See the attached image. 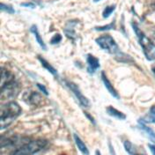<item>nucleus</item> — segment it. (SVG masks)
Returning <instances> with one entry per match:
<instances>
[{
	"label": "nucleus",
	"instance_id": "f257e3e1",
	"mask_svg": "<svg viewBox=\"0 0 155 155\" xmlns=\"http://www.w3.org/2000/svg\"><path fill=\"white\" fill-rule=\"evenodd\" d=\"M21 107L15 101H10L1 107L0 125L1 130L5 129L20 115Z\"/></svg>",
	"mask_w": 155,
	"mask_h": 155
},
{
	"label": "nucleus",
	"instance_id": "f03ea898",
	"mask_svg": "<svg viewBox=\"0 0 155 155\" xmlns=\"http://www.w3.org/2000/svg\"><path fill=\"white\" fill-rule=\"evenodd\" d=\"M132 27L146 59L149 61L155 60V44L153 41L145 35L136 23H132Z\"/></svg>",
	"mask_w": 155,
	"mask_h": 155
},
{
	"label": "nucleus",
	"instance_id": "7ed1b4c3",
	"mask_svg": "<svg viewBox=\"0 0 155 155\" xmlns=\"http://www.w3.org/2000/svg\"><path fill=\"white\" fill-rule=\"evenodd\" d=\"M47 145L48 142L43 139L27 141L26 143L22 144L19 148H17L12 155H34L42 151Z\"/></svg>",
	"mask_w": 155,
	"mask_h": 155
},
{
	"label": "nucleus",
	"instance_id": "20e7f679",
	"mask_svg": "<svg viewBox=\"0 0 155 155\" xmlns=\"http://www.w3.org/2000/svg\"><path fill=\"white\" fill-rule=\"evenodd\" d=\"M95 41L102 49H104L105 51H107L109 54L115 55L116 58L123 53L120 51V48L118 47L116 41L109 35H102V36L99 37L95 40Z\"/></svg>",
	"mask_w": 155,
	"mask_h": 155
},
{
	"label": "nucleus",
	"instance_id": "39448f33",
	"mask_svg": "<svg viewBox=\"0 0 155 155\" xmlns=\"http://www.w3.org/2000/svg\"><path fill=\"white\" fill-rule=\"evenodd\" d=\"M19 91V85L15 79H12L1 86V98L3 100L15 97Z\"/></svg>",
	"mask_w": 155,
	"mask_h": 155
},
{
	"label": "nucleus",
	"instance_id": "423d86ee",
	"mask_svg": "<svg viewBox=\"0 0 155 155\" xmlns=\"http://www.w3.org/2000/svg\"><path fill=\"white\" fill-rule=\"evenodd\" d=\"M65 83H66V86L71 89V91L74 94V95L78 100L80 105L83 107H89L90 102H89L88 99L86 96L83 95V94L81 93V91L79 90V88H78L77 85L72 83V82H70V81H66Z\"/></svg>",
	"mask_w": 155,
	"mask_h": 155
},
{
	"label": "nucleus",
	"instance_id": "0eeeda50",
	"mask_svg": "<svg viewBox=\"0 0 155 155\" xmlns=\"http://www.w3.org/2000/svg\"><path fill=\"white\" fill-rule=\"evenodd\" d=\"M24 101L30 105L39 106L42 102V97L36 92H29L25 94Z\"/></svg>",
	"mask_w": 155,
	"mask_h": 155
},
{
	"label": "nucleus",
	"instance_id": "6e6552de",
	"mask_svg": "<svg viewBox=\"0 0 155 155\" xmlns=\"http://www.w3.org/2000/svg\"><path fill=\"white\" fill-rule=\"evenodd\" d=\"M124 145L126 152L130 155H147L145 153V151L143 149H141L142 147L133 145L131 142H130L128 140H126L124 143Z\"/></svg>",
	"mask_w": 155,
	"mask_h": 155
},
{
	"label": "nucleus",
	"instance_id": "1a4fd4ad",
	"mask_svg": "<svg viewBox=\"0 0 155 155\" xmlns=\"http://www.w3.org/2000/svg\"><path fill=\"white\" fill-rule=\"evenodd\" d=\"M87 71L89 73L93 74L97 70L100 68V61L94 56L89 54L87 57Z\"/></svg>",
	"mask_w": 155,
	"mask_h": 155
},
{
	"label": "nucleus",
	"instance_id": "9d476101",
	"mask_svg": "<svg viewBox=\"0 0 155 155\" xmlns=\"http://www.w3.org/2000/svg\"><path fill=\"white\" fill-rule=\"evenodd\" d=\"M101 78H102V81L104 83V86L107 88V90L108 91V93L112 95L113 97H115L116 99H119V94L118 93L116 92V90L115 89V87H113V85L111 84V82L109 81V79L107 78L106 76V74L104 72H101Z\"/></svg>",
	"mask_w": 155,
	"mask_h": 155
},
{
	"label": "nucleus",
	"instance_id": "9b49d317",
	"mask_svg": "<svg viewBox=\"0 0 155 155\" xmlns=\"http://www.w3.org/2000/svg\"><path fill=\"white\" fill-rule=\"evenodd\" d=\"M77 25L76 22L73 21H69L67 23V25L64 28V34L66 35V36L71 39L76 38V33H75V29L74 27Z\"/></svg>",
	"mask_w": 155,
	"mask_h": 155
},
{
	"label": "nucleus",
	"instance_id": "f8f14e48",
	"mask_svg": "<svg viewBox=\"0 0 155 155\" xmlns=\"http://www.w3.org/2000/svg\"><path fill=\"white\" fill-rule=\"evenodd\" d=\"M30 31L35 35V40H36V41L38 42L39 45L42 48V49L46 50V49H47V47H46V45H45V43H44V41H43L42 38H41V35H40V33H39L37 27H36L35 25H33V26L31 27V28H30Z\"/></svg>",
	"mask_w": 155,
	"mask_h": 155
},
{
	"label": "nucleus",
	"instance_id": "ddd939ff",
	"mask_svg": "<svg viewBox=\"0 0 155 155\" xmlns=\"http://www.w3.org/2000/svg\"><path fill=\"white\" fill-rule=\"evenodd\" d=\"M74 139H75V143L77 145L78 150L85 155H89V151L87 149V145H85V143L81 140V138L77 135V134H74Z\"/></svg>",
	"mask_w": 155,
	"mask_h": 155
},
{
	"label": "nucleus",
	"instance_id": "4468645a",
	"mask_svg": "<svg viewBox=\"0 0 155 155\" xmlns=\"http://www.w3.org/2000/svg\"><path fill=\"white\" fill-rule=\"evenodd\" d=\"M107 114H108L109 116H113V117H116V118L119 119V120H124V119H125L126 118V116L124 113L120 112L119 110H117L116 108L113 107H108L107 108Z\"/></svg>",
	"mask_w": 155,
	"mask_h": 155
},
{
	"label": "nucleus",
	"instance_id": "2eb2a0df",
	"mask_svg": "<svg viewBox=\"0 0 155 155\" xmlns=\"http://www.w3.org/2000/svg\"><path fill=\"white\" fill-rule=\"evenodd\" d=\"M12 79H14V76L9 71L3 68L2 69V74H1V86L5 85V83L9 82Z\"/></svg>",
	"mask_w": 155,
	"mask_h": 155
},
{
	"label": "nucleus",
	"instance_id": "dca6fc26",
	"mask_svg": "<svg viewBox=\"0 0 155 155\" xmlns=\"http://www.w3.org/2000/svg\"><path fill=\"white\" fill-rule=\"evenodd\" d=\"M38 59L40 60V62L41 63V65L45 68L48 72H50V73H51L52 75H54V76H58V71H57V70L53 67L51 64H49L48 62H47L44 58H41V57H39Z\"/></svg>",
	"mask_w": 155,
	"mask_h": 155
},
{
	"label": "nucleus",
	"instance_id": "f3484780",
	"mask_svg": "<svg viewBox=\"0 0 155 155\" xmlns=\"http://www.w3.org/2000/svg\"><path fill=\"white\" fill-rule=\"evenodd\" d=\"M140 128L145 131V133H147V135L149 136V137L151 138V140L153 141V142H154L155 143V132L151 129V128H149V127H147V126L144 124L143 123H140Z\"/></svg>",
	"mask_w": 155,
	"mask_h": 155
},
{
	"label": "nucleus",
	"instance_id": "a211bd4d",
	"mask_svg": "<svg viewBox=\"0 0 155 155\" xmlns=\"http://www.w3.org/2000/svg\"><path fill=\"white\" fill-rule=\"evenodd\" d=\"M115 9H116V5H108V6H107L106 8L103 10V12H102V16H103V18H104V19L108 18V17L111 15V13L115 11Z\"/></svg>",
	"mask_w": 155,
	"mask_h": 155
},
{
	"label": "nucleus",
	"instance_id": "6ab92c4d",
	"mask_svg": "<svg viewBox=\"0 0 155 155\" xmlns=\"http://www.w3.org/2000/svg\"><path fill=\"white\" fill-rule=\"evenodd\" d=\"M1 10L3 11V12H8V13H14L15 12V10L13 9L12 6H10V5H5V4H1Z\"/></svg>",
	"mask_w": 155,
	"mask_h": 155
},
{
	"label": "nucleus",
	"instance_id": "aec40b11",
	"mask_svg": "<svg viewBox=\"0 0 155 155\" xmlns=\"http://www.w3.org/2000/svg\"><path fill=\"white\" fill-rule=\"evenodd\" d=\"M116 28V24H115V22L113 23H110V24H108V25H107V26H102V27H98L96 28V30L98 31H105V30H109V29H112V28Z\"/></svg>",
	"mask_w": 155,
	"mask_h": 155
},
{
	"label": "nucleus",
	"instance_id": "412c9836",
	"mask_svg": "<svg viewBox=\"0 0 155 155\" xmlns=\"http://www.w3.org/2000/svg\"><path fill=\"white\" fill-rule=\"evenodd\" d=\"M61 40H62L61 35L60 34H56L50 40V43L51 44H57V43H59L61 41Z\"/></svg>",
	"mask_w": 155,
	"mask_h": 155
},
{
	"label": "nucleus",
	"instance_id": "4be33fe9",
	"mask_svg": "<svg viewBox=\"0 0 155 155\" xmlns=\"http://www.w3.org/2000/svg\"><path fill=\"white\" fill-rule=\"evenodd\" d=\"M37 87H38V88L44 94H46V95H48V91H47V89H46V87H44L43 85H41V84H37Z\"/></svg>",
	"mask_w": 155,
	"mask_h": 155
},
{
	"label": "nucleus",
	"instance_id": "5701e85b",
	"mask_svg": "<svg viewBox=\"0 0 155 155\" xmlns=\"http://www.w3.org/2000/svg\"><path fill=\"white\" fill-rule=\"evenodd\" d=\"M21 5H22V6H26V7H30V8H35V7H36V5H35V3H31V2H29V3H22Z\"/></svg>",
	"mask_w": 155,
	"mask_h": 155
},
{
	"label": "nucleus",
	"instance_id": "b1692460",
	"mask_svg": "<svg viewBox=\"0 0 155 155\" xmlns=\"http://www.w3.org/2000/svg\"><path fill=\"white\" fill-rule=\"evenodd\" d=\"M149 148H150V151L152 152L153 155H155V146L153 145H149Z\"/></svg>",
	"mask_w": 155,
	"mask_h": 155
},
{
	"label": "nucleus",
	"instance_id": "393cba45",
	"mask_svg": "<svg viewBox=\"0 0 155 155\" xmlns=\"http://www.w3.org/2000/svg\"><path fill=\"white\" fill-rule=\"evenodd\" d=\"M150 112H151V116H155V105L151 107V109H150Z\"/></svg>",
	"mask_w": 155,
	"mask_h": 155
},
{
	"label": "nucleus",
	"instance_id": "a878e982",
	"mask_svg": "<svg viewBox=\"0 0 155 155\" xmlns=\"http://www.w3.org/2000/svg\"><path fill=\"white\" fill-rule=\"evenodd\" d=\"M150 122H153V123H155V116H151V117H150Z\"/></svg>",
	"mask_w": 155,
	"mask_h": 155
},
{
	"label": "nucleus",
	"instance_id": "bb28decb",
	"mask_svg": "<svg viewBox=\"0 0 155 155\" xmlns=\"http://www.w3.org/2000/svg\"><path fill=\"white\" fill-rule=\"evenodd\" d=\"M152 2H153V4H152L153 7V8H155V0H152Z\"/></svg>",
	"mask_w": 155,
	"mask_h": 155
},
{
	"label": "nucleus",
	"instance_id": "cd10ccee",
	"mask_svg": "<svg viewBox=\"0 0 155 155\" xmlns=\"http://www.w3.org/2000/svg\"><path fill=\"white\" fill-rule=\"evenodd\" d=\"M95 155H101V153H100L99 151H96V153H95Z\"/></svg>",
	"mask_w": 155,
	"mask_h": 155
},
{
	"label": "nucleus",
	"instance_id": "c85d7f7f",
	"mask_svg": "<svg viewBox=\"0 0 155 155\" xmlns=\"http://www.w3.org/2000/svg\"><path fill=\"white\" fill-rule=\"evenodd\" d=\"M99 1H101V0H94V2H99Z\"/></svg>",
	"mask_w": 155,
	"mask_h": 155
},
{
	"label": "nucleus",
	"instance_id": "c756f323",
	"mask_svg": "<svg viewBox=\"0 0 155 155\" xmlns=\"http://www.w3.org/2000/svg\"><path fill=\"white\" fill-rule=\"evenodd\" d=\"M153 72H154V74H155V67H153Z\"/></svg>",
	"mask_w": 155,
	"mask_h": 155
}]
</instances>
